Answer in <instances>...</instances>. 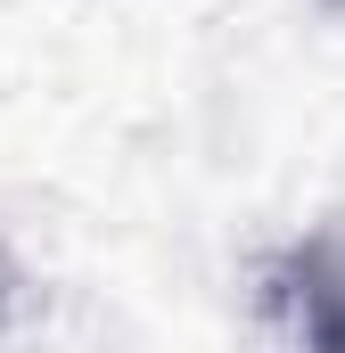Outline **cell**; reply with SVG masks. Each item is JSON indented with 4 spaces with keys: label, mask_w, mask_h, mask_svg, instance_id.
<instances>
[{
    "label": "cell",
    "mask_w": 345,
    "mask_h": 353,
    "mask_svg": "<svg viewBox=\"0 0 345 353\" xmlns=\"http://www.w3.org/2000/svg\"><path fill=\"white\" fill-rule=\"evenodd\" d=\"M263 353H345V247L313 239L263 271Z\"/></svg>",
    "instance_id": "cell-1"
}]
</instances>
